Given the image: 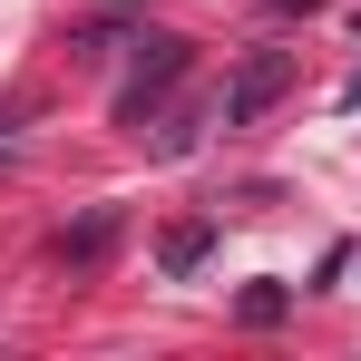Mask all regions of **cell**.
Here are the masks:
<instances>
[{
	"mask_svg": "<svg viewBox=\"0 0 361 361\" xmlns=\"http://www.w3.org/2000/svg\"><path fill=\"white\" fill-rule=\"evenodd\" d=\"M185 59H195L185 39H147V59L127 68V88H118V127H137V137H147V118L185 88Z\"/></svg>",
	"mask_w": 361,
	"mask_h": 361,
	"instance_id": "6da1fadb",
	"label": "cell"
},
{
	"mask_svg": "<svg viewBox=\"0 0 361 361\" xmlns=\"http://www.w3.org/2000/svg\"><path fill=\"white\" fill-rule=\"evenodd\" d=\"M283 88H293V49H254V59L225 78V108H215V118H225V127H254Z\"/></svg>",
	"mask_w": 361,
	"mask_h": 361,
	"instance_id": "7a4b0ae2",
	"label": "cell"
},
{
	"mask_svg": "<svg viewBox=\"0 0 361 361\" xmlns=\"http://www.w3.org/2000/svg\"><path fill=\"white\" fill-rule=\"evenodd\" d=\"M108 244H118V205H98V215H78V225L59 235V264H78V274H88V264H108Z\"/></svg>",
	"mask_w": 361,
	"mask_h": 361,
	"instance_id": "3957f363",
	"label": "cell"
},
{
	"mask_svg": "<svg viewBox=\"0 0 361 361\" xmlns=\"http://www.w3.org/2000/svg\"><path fill=\"white\" fill-rule=\"evenodd\" d=\"M205 244H215V225H176V235L157 244V264H166V274H176V283H185V274L205 264Z\"/></svg>",
	"mask_w": 361,
	"mask_h": 361,
	"instance_id": "277c9868",
	"label": "cell"
},
{
	"mask_svg": "<svg viewBox=\"0 0 361 361\" xmlns=\"http://www.w3.org/2000/svg\"><path fill=\"white\" fill-rule=\"evenodd\" d=\"M235 312L264 332V322H283V312H293V293H283V283H244V302H235Z\"/></svg>",
	"mask_w": 361,
	"mask_h": 361,
	"instance_id": "5b68a950",
	"label": "cell"
},
{
	"mask_svg": "<svg viewBox=\"0 0 361 361\" xmlns=\"http://www.w3.org/2000/svg\"><path fill=\"white\" fill-rule=\"evenodd\" d=\"M185 147H195V108H176V118L147 137V157H185Z\"/></svg>",
	"mask_w": 361,
	"mask_h": 361,
	"instance_id": "8992f818",
	"label": "cell"
},
{
	"mask_svg": "<svg viewBox=\"0 0 361 361\" xmlns=\"http://www.w3.org/2000/svg\"><path fill=\"white\" fill-rule=\"evenodd\" d=\"M342 108H361V68H352V78H342Z\"/></svg>",
	"mask_w": 361,
	"mask_h": 361,
	"instance_id": "52a82bcc",
	"label": "cell"
}]
</instances>
